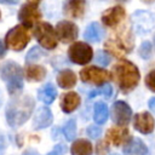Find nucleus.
I'll return each instance as SVG.
<instances>
[{
    "mask_svg": "<svg viewBox=\"0 0 155 155\" xmlns=\"http://www.w3.org/2000/svg\"><path fill=\"white\" fill-rule=\"evenodd\" d=\"M111 76L122 92L132 91L138 85L140 79L138 68L127 59H120L113 67Z\"/></svg>",
    "mask_w": 155,
    "mask_h": 155,
    "instance_id": "1",
    "label": "nucleus"
},
{
    "mask_svg": "<svg viewBox=\"0 0 155 155\" xmlns=\"http://www.w3.org/2000/svg\"><path fill=\"white\" fill-rule=\"evenodd\" d=\"M35 102L30 96L16 97L8 102L6 107V120L10 126L16 127L23 125L30 116L34 110Z\"/></svg>",
    "mask_w": 155,
    "mask_h": 155,
    "instance_id": "2",
    "label": "nucleus"
},
{
    "mask_svg": "<svg viewBox=\"0 0 155 155\" xmlns=\"http://www.w3.org/2000/svg\"><path fill=\"white\" fill-rule=\"evenodd\" d=\"M1 79L7 85L10 94L16 96L23 88V70L15 62H7L1 70Z\"/></svg>",
    "mask_w": 155,
    "mask_h": 155,
    "instance_id": "3",
    "label": "nucleus"
},
{
    "mask_svg": "<svg viewBox=\"0 0 155 155\" xmlns=\"http://www.w3.org/2000/svg\"><path fill=\"white\" fill-rule=\"evenodd\" d=\"M29 40H30L29 30L23 24L11 28L5 36L6 46L13 51H22L28 45Z\"/></svg>",
    "mask_w": 155,
    "mask_h": 155,
    "instance_id": "4",
    "label": "nucleus"
},
{
    "mask_svg": "<svg viewBox=\"0 0 155 155\" xmlns=\"http://www.w3.org/2000/svg\"><path fill=\"white\" fill-rule=\"evenodd\" d=\"M104 47L108 52H110L115 57H122L132 51L133 44L131 36L128 34H117L114 38H110L105 44Z\"/></svg>",
    "mask_w": 155,
    "mask_h": 155,
    "instance_id": "5",
    "label": "nucleus"
},
{
    "mask_svg": "<svg viewBox=\"0 0 155 155\" xmlns=\"http://www.w3.org/2000/svg\"><path fill=\"white\" fill-rule=\"evenodd\" d=\"M34 36L38 40V42L46 50H53L57 46V35L53 29V27L47 23L42 22L36 24L34 28Z\"/></svg>",
    "mask_w": 155,
    "mask_h": 155,
    "instance_id": "6",
    "label": "nucleus"
},
{
    "mask_svg": "<svg viewBox=\"0 0 155 155\" xmlns=\"http://www.w3.org/2000/svg\"><path fill=\"white\" fill-rule=\"evenodd\" d=\"M68 56L73 63L84 65V64H87L92 59L93 51L88 44L78 41V42H74L70 45V47L68 50Z\"/></svg>",
    "mask_w": 155,
    "mask_h": 155,
    "instance_id": "7",
    "label": "nucleus"
},
{
    "mask_svg": "<svg viewBox=\"0 0 155 155\" xmlns=\"http://www.w3.org/2000/svg\"><path fill=\"white\" fill-rule=\"evenodd\" d=\"M80 78L84 82L102 85L109 81L111 79V75L105 69L97 68V67H86L80 71Z\"/></svg>",
    "mask_w": 155,
    "mask_h": 155,
    "instance_id": "8",
    "label": "nucleus"
},
{
    "mask_svg": "<svg viewBox=\"0 0 155 155\" xmlns=\"http://www.w3.org/2000/svg\"><path fill=\"white\" fill-rule=\"evenodd\" d=\"M132 116V110L130 105L124 101H116L111 105V120L117 126H126Z\"/></svg>",
    "mask_w": 155,
    "mask_h": 155,
    "instance_id": "9",
    "label": "nucleus"
},
{
    "mask_svg": "<svg viewBox=\"0 0 155 155\" xmlns=\"http://www.w3.org/2000/svg\"><path fill=\"white\" fill-rule=\"evenodd\" d=\"M56 35L57 39H59L63 44H69L73 42L78 35H79V29L78 27L70 22V21H61L56 25Z\"/></svg>",
    "mask_w": 155,
    "mask_h": 155,
    "instance_id": "10",
    "label": "nucleus"
},
{
    "mask_svg": "<svg viewBox=\"0 0 155 155\" xmlns=\"http://www.w3.org/2000/svg\"><path fill=\"white\" fill-rule=\"evenodd\" d=\"M41 18V13L38 8L36 5L34 4H25L21 7L18 12V19L22 22L23 25L25 27H31L34 25L39 19Z\"/></svg>",
    "mask_w": 155,
    "mask_h": 155,
    "instance_id": "11",
    "label": "nucleus"
},
{
    "mask_svg": "<svg viewBox=\"0 0 155 155\" xmlns=\"http://www.w3.org/2000/svg\"><path fill=\"white\" fill-rule=\"evenodd\" d=\"M125 16H126L125 8L121 5H116V6H113L103 12L102 22L107 27H116L120 22H122Z\"/></svg>",
    "mask_w": 155,
    "mask_h": 155,
    "instance_id": "12",
    "label": "nucleus"
},
{
    "mask_svg": "<svg viewBox=\"0 0 155 155\" xmlns=\"http://www.w3.org/2000/svg\"><path fill=\"white\" fill-rule=\"evenodd\" d=\"M131 139L130 131L124 126H115L107 131V140L115 147L126 144Z\"/></svg>",
    "mask_w": 155,
    "mask_h": 155,
    "instance_id": "13",
    "label": "nucleus"
},
{
    "mask_svg": "<svg viewBox=\"0 0 155 155\" xmlns=\"http://www.w3.org/2000/svg\"><path fill=\"white\" fill-rule=\"evenodd\" d=\"M133 125H134V128L138 132H140L143 134H148V133H151L154 131L155 120L149 113L143 111V113H138L134 116Z\"/></svg>",
    "mask_w": 155,
    "mask_h": 155,
    "instance_id": "14",
    "label": "nucleus"
},
{
    "mask_svg": "<svg viewBox=\"0 0 155 155\" xmlns=\"http://www.w3.org/2000/svg\"><path fill=\"white\" fill-rule=\"evenodd\" d=\"M53 121V115L47 107H40L33 117V127L35 130H42L48 127Z\"/></svg>",
    "mask_w": 155,
    "mask_h": 155,
    "instance_id": "15",
    "label": "nucleus"
},
{
    "mask_svg": "<svg viewBox=\"0 0 155 155\" xmlns=\"http://www.w3.org/2000/svg\"><path fill=\"white\" fill-rule=\"evenodd\" d=\"M86 1L85 0H65L64 2V13L71 18H80L85 13Z\"/></svg>",
    "mask_w": 155,
    "mask_h": 155,
    "instance_id": "16",
    "label": "nucleus"
},
{
    "mask_svg": "<svg viewBox=\"0 0 155 155\" xmlns=\"http://www.w3.org/2000/svg\"><path fill=\"white\" fill-rule=\"evenodd\" d=\"M148 148L139 138L130 139L124 147V155H147Z\"/></svg>",
    "mask_w": 155,
    "mask_h": 155,
    "instance_id": "17",
    "label": "nucleus"
},
{
    "mask_svg": "<svg viewBox=\"0 0 155 155\" xmlns=\"http://www.w3.org/2000/svg\"><path fill=\"white\" fill-rule=\"evenodd\" d=\"M79 105H80V97L76 92H68L62 96L61 108L64 113L69 114V113L74 111Z\"/></svg>",
    "mask_w": 155,
    "mask_h": 155,
    "instance_id": "18",
    "label": "nucleus"
},
{
    "mask_svg": "<svg viewBox=\"0 0 155 155\" xmlns=\"http://www.w3.org/2000/svg\"><path fill=\"white\" fill-rule=\"evenodd\" d=\"M24 74L29 81H41L46 76V69L42 65L30 64L25 67Z\"/></svg>",
    "mask_w": 155,
    "mask_h": 155,
    "instance_id": "19",
    "label": "nucleus"
},
{
    "mask_svg": "<svg viewBox=\"0 0 155 155\" xmlns=\"http://www.w3.org/2000/svg\"><path fill=\"white\" fill-rule=\"evenodd\" d=\"M38 97L41 102H44L45 104H50L54 101V98L57 97V90L53 86V84L48 82L46 85H44L39 91H38Z\"/></svg>",
    "mask_w": 155,
    "mask_h": 155,
    "instance_id": "20",
    "label": "nucleus"
},
{
    "mask_svg": "<svg viewBox=\"0 0 155 155\" xmlns=\"http://www.w3.org/2000/svg\"><path fill=\"white\" fill-rule=\"evenodd\" d=\"M102 36L103 29L97 22H92L91 24H88L84 33V38L90 42H98L102 39Z\"/></svg>",
    "mask_w": 155,
    "mask_h": 155,
    "instance_id": "21",
    "label": "nucleus"
},
{
    "mask_svg": "<svg viewBox=\"0 0 155 155\" xmlns=\"http://www.w3.org/2000/svg\"><path fill=\"white\" fill-rule=\"evenodd\" d=\"M71 155H92V144L87 139H78L73 142Z\"/></svg>",
    "mask_w": 155,
    "mask_h": 155,
    "instance_id": "22",
    "label": "nucleus"
},
{
    "mask_svg": "<svg viewBox=\"0 0 155 155\" xmlns=\"http://www.w3.org/2000/svg\"><path fill=\"white\" fill-rule=\"evenodd\" d=\"M57 82L62 88H70L76 84V76L71 70L65 69L57 75Z\"/></svg>",
    "mask_w": 155,
    "mask_h": 155,
    "instance_id": "23",
    "label": "nucleus"
},
{
    "mask_svg": "<svg viewBox=\"0 0 155 155\" xmlns=\"http://www.w3.org/2000/svg\"><path fill=\"white\" fill-rule=\"evenodd\" d=\"M109 116V111H108V107L105 103L98 102L94 104L93 107V120L96 124L102 125L108 120Z\"/></svg>",
    "mask_w": 155,
    "mask_h": 155,
    "instance_id": "24",
    "label": "nucleus"
},
{
    "mask_svg": "<svg viewBox=\"0 0 155 155\" xmlns=\"http://www.w3.org/2000/svg\"><path fill=\"white\" fill-rule=\"evenodd\" d=\"M63 133L68 140H73L76 136V121L74 119H70L67 121V124L63 127Z\"/></svg>",
    "mask_w": 155,
    "mask_h": 155,
    "instance_id": "25",
    "label": "nucleus"
},
{
    "mask_svg": "<svg viewBox=\"0 0 155 155\" xmlns=\"http://www.w3.org/2000/svg\"><path fill=\"white\" fill-rule=\"evenodd\" d=\"M97 93H99V94H103L105 98H109L111 94H113V87L110 86V85H104V86H102L98 91H92L91 93H90V98H93Z\"/></svg>",
    "mask_w": 155,
    "mask_h": 155,
    "instance_id": "26",
    "label": "nucleus"
},
{
    "mask_svg": "<svg viewBox=\"0 0 155 155\" xmlns=\"http://www.w3.org/2000/svg\"><path fill=\"white\" fill-rule=\"evenodd\" d=\"M42 54V51L38 47V46H34L28 53H27V57H25V61L28 62V63H30V62H34V61H36V59H39L40 58V56Z\"/></svg>",
    "mask_w": 155,
    "mask_h": 155,
    "instance_id": "27",
    "label": "nucleus"
},
{
    "mask_svg": "<svg viewBox=\"0 0 155 155\" xmlns=\"http://www.w3.org/2000/svg\"><path fill=\"white\" fill-rule=\"evenodd\" d=\"M139 54L142 58L148 59L151 54V44L149 41H144L139 47Z\"/></svg>",
    "mask_w": 155,
    "mask_h": 155,
    "instance_id": "28",
    "label": "nucleus"
},
{
    "mask_svg": "<svg viewBox=\"0 0 155 155\" xmlns=\"http://www.w3.org/2000/svg\"><path fill=\"white\" fill-rule=\"evenodd\" d=\"M96 61H97V63H99L103 67H105V65H108L110 63V56L108 53L103 52V51H98L97 56H96Z\"/></svg>",
    "mask_w": 155,
    "mask_h": 155,
    "instance_id": "29",
    "label": "nucleus"
},
{
    "mask_svg": "<svg viewBox=\"0 0 155 155\" xmlns=\"http://www.w3.org/2000/svg\"><path fill=\"white\" fill-rule=\"evenodd\" d=\"M145 85L148 86V88L153 92H155V69L151 70L150 73H148L147 78H145Z\"/></svg>",
    "mask_w": 155,
    "mask_h": 155,
    "instance_id": "30",
    "label": "nucleus"
},
{
    "mask_svg": "<svg viewBox=\"0 0 155 155\" xmlns=\"http://www.w3.org/2000/svg\"><path fill=\"white\" fill-rule=\"evenodd\" d=\"M102 133V128L99 126H96V125H91L87 127V134L88 137L91 138H98Z\"/></svg>",
    "mask_w": 155,
    "mask_h": 155,
    "instance_id": "31",
    "label": "nucleus"
},
{
    "mask_svg": "<svg viewBox=\"0 0 155 155\" xmlns=\"http://www.w3.org/2000/svg\"><path fill=\"white\" fill-rule=\"evenodd\" d=\"M108 151H109V147L107 145L105 140H101V142L97 143V147H96L97 155H105Z\"/></svg>",
    "mask_w": 155,
    "mask_h": 155,
    "instance_id": "32",
    "label": "nucleus"
},
{
    "mask_svg": "<svg viewBox=\"0 0 155 155\" xmlns=\"http://www.w3.org/2000/svg\"><path fill=\"white\" fill-rule=\"evenodd\" d=\"M67 153V147L64 144H57L48 154L46 155H64Z\"/></svg>",
    "mask_w": 155,
    "mask_h": 155,
    "instance_id": "33",
    "label": "nucleus"
},
{
    "mask_svg": "<svg viewBox=\"0 0 155 155\" xmlns=\"http://www.w3.org/2000/svg\"><path fill=\"white\" fill-rule=\"evenodd\" d=\"M148 105H149L150 110H151L153 113H155V97H153V98H150V99H149Z\"/></svg>",
    "mask_w": 155,
    "mask_h": 155,
    "instance_id": "34",
    "label": "nucleus"
},
{
    "mask_svg": "<svg viewBox=\"0 0 155 155\" xmlns=\"http://www.w3.org/2000/svg\"><path fill=\"white\" fill-rule=\"evenodd\" d=\"M5 52H6V48H5V45L4 42L0 40V58H2L5 56Z\"/></svg>",
    "mask_w": 155,
    "mask_h": 155,
    "instance_id": "35",
    "label": "nucleus"
},
{
    "mask_svg": "<svg viewBox=\"0 0 155 155\" xmlns=\"http://www.w3.org/2000/svg\"><path fill=\"white\" fill-rule=\"evenodd\" d=\"M22 155H39V153L35 151V150H33V149H28V150H25Z\"/></svg>",
    "mask_w": 155,
    "mask_h": 155,
    "instance_id": "36",
    "label": "nucleus"
},
{
    "mask_svg": "<svg viewBox=\"0 0 155 155\" xmlns=\"http://www.w3.org/2000/svg\"><path fill=\"white\" fill-rule=\"evenodd\" d=\"M6 147V142H5V137L2 134H0V150H2Z\"/></svg>",
    "mask_w": 155,
    "mask_h": 155,
    "instance_id": "37",
    "label": "nucleus"
},
{
    "mask_svg": "<svg viewBox=\"0 0 155 155\" xmlns=\"http://www.w3.org/2000/svg\"><path fill=\"white\" fill-rule=\"evenodd\" d=\"M19 0H0V2L2 4H10V5H13V4H17Z\"/></svg>",
    "mask_w": 155,
    "mask_h": 155,
    "instance_id": "38",
    "label": "nucleus"
},
{
    "mask_svg": "<svg viewBox=\"0 0 155 155\" xmlns=\"http://www.w3.org/2000/svg\"><path fill=\"white\" fill-rule=\"evenodd\" d=\"M28 1H29V4H34V5H38L40 0H28Z\"/></svg>",
    "mask_w": 155,
    "mask_h": 155,
    "instance_id": "39",
    "label": "nucleus"
},
{
    "mask_svg": "<svg viewBox=\"0 0 155 155\" xmlns=\"http://www.w3.org/2000/svg\"><path fill=\"white\" fill-rule=\"evenodd\" d=\"M111 155H119V154H111Z\"/></svg>",
    "mask_w": 155,
    "mask_h": 155,
    "instance_id": "40",
    "label": "nucleus"
},
{
    "mask_svg": "<svg viewBox=\"0 0 155 155\" xmlns=\"http://www.w3.org/2000/svg\"><path fill=\"white\" fill-rule=\"evenodd\" d=\"M0 17H1V12H0Z\"/></svg>",
    "mask_w": 155,
    "mask_h": 155,
    "instance_id": "41",
    "label": "nucleus"
},
{
    "mask_svg": "<svg viewBox=\"0 0 155 155\" xmlns=\"http://www.w3.org/2000/svg\"><path fill=\"white\" fill-rule=\"evenodd\" d=\"M121 1H124V0H121Z\"/></svg>",
    "mask_w": 155,
    "mask_h": 155,
    "instance_id": "42",
    "label": "nucleus"
},
{
    "mask_svg": "<svg viewBox=\"0 0 155 155\" xmlns=\"http://www.w3.org/2000/svg\"><path fill=\"white\" fill-rule=\"evenodd\" d=\"M0 155H1V153H0Z\"/></svg>",
    "mask_w": 155,
    "mask_h": 155,
    "instance_id": "43",
    "label": "nucleus"
},
{
    "mask_svg": "<svg viewBox=\"0 0 155 155\" xmlns=\"http://www.w3.org/2000/svg\"><path fill=\"white\" fill-rule=\"evenodd\" d=\"M154 41H155V39H154Z\"/></svg>",
    "mask_w": 155,
    "mask_h": 155,
    "instance_id": "44",
    "label": "nucleus"
}]
</instances>
